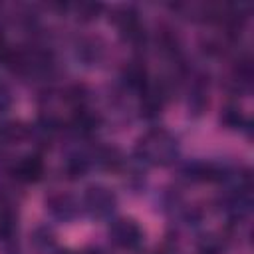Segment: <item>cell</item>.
Returning a JSON list of instances; mask_svg holds the SVG:
<instances>
[{
    "label": "cell",
    "mask_w": 254,
    "mask_h": 254,
    "mask_svg": "<svg viewBox=\"0 0 254 254\" xmlns=\"http://www.w3.org/2000/svg\"><path fill=\"white\" fill-rule=\"evenodd\" d=\"M135 155L153 167H169L179 159V141L167 129L155 127L145 131L135 143Z\"/></svg>",
    "instance_id": "6da1fadb"
},
{
    "label": "cell",
    "mask_w": 254,
    "mask_h": 254,
    "mask_svg": "<svg viewBox=\"0 0 254 254\" xmlns=\"http://www.w3.org/2000/svg\"><path fill=\"white\" fill-rule=\"evenodd\" d=\"M81 206L91 218L101 220V218H107L113 214V210L117 206V194L105 185H91L83 192Z\"/></svg>",
    "instance_id": "7a4b0ae2"
},
{
    "label": "cell",
    "mask_w": 254,
    "mask_h": 254,
    "mask_svg": "<svg viewBox=\"0 0 254 254\" xmlns=\"http://www.w3.org/2000/svg\"><path fill=\"white\" fill-rule=\"evenodd\" d=\"M111 22L119 30L121 38L129 44H141L145 42V26L141 22L139 12L133 6H117L111 12Z\"/></svg>",
    "instance_id": "3957f363"
},
{
    "label": "cell",
    "mask_w": 254,
    "mask_h": 254,
    "mask_svg": "<svg viewBox=\"0 0 254 254\" xmlns=\"http://www.w3.org/2000/svg\"><path fill=\"white\" fill-rule=\"evenodd\" d=\"M145 232L133 218H117L109 226V240L121 250H135L143 244Z\"/></svg>",
    "instance_id": "277c9868"
},
{
    "label": "cell",
    "mask_w": 254,
    "mask_h": 254,
    "mask_svg": "<svg viewBox=\"0 0 254 254\" xmlns=\"http://www.w3.org/2000/svg\"><path fill=\"white\" fill-rule=\"evenodd\" d=\"M46 210L60 222H71L79 214V202L67 192H54L46 198Z\"/></svg>",
    "instance_id": "5b68a950"
},
{
    "label": "cell",
    "mask_w": 254,
    "mask_h": 254,
    "mask_svg": "<svg viewBox=\"0 0 254 254\" xmlns=\"http://www.w3.org/2000/svg\"><path fill=\"white\" fill-rule=\"evenodd\" d=\"M44 171L46 165L38 153H28L18 161H14L12 165V175L22 183H38L44 177Z\"/></svg>",
    "instance_id": "8992f818"
},
{
    "label": "cell",
    "mask_w": 254,
    "mask_h": 254,
    "mask_svg": "<svg viewBox=\"0 0 254 254\" xmlns=\"http://www.w3.org/2000/svg\"><path fill=\"white\" fill-rule=\"evenodd\" d=\"M105 46L99 38H81L75 44V56L85 65H97L103 60Z\"/></svg>",
    "instance_id": "52a82bcc"
},
{
    "label": "cell",
    "mask_w": 254,
    "mask_h": 254,
    "mask_svg": "<svg viewBox=\"0 0 254 254\" xmlns=\"http://www.w3.org/2000/svg\"><path fill=\"white\" fill-rule=\"evenodd\" d=\"M121 81L131 91H143L147 87V69L139 60H131L121 69Z\"/></svg>",
    "instance_id": "ba28073f"
},
{
    "label": "cell",
    "mask_w": 254,
    "mask_h": 254,
    "mask_svg": "<svg viewBox=\"0 0 254 254\" xmlns=\"http://www.w3.org/2000/svg\"><path fill=\"white\" fill-rule=\"evenodd\" d=\"M187 105H189V113H192V115H200L208 105V89L200 75H194L189 83Z\"/></svg>",
    "instance_id": "9c48e42d"
},
{
    "label": "cell",
    "mask_w": 254,
    "mask_h": 254,
    "mask_svg": "<svg viewBox=\"0 0 254 254\" xmlns=\"http://www.w3.org/2000/svg\"><path fill=\"white\" fill-rule=\"evenodd\" d=\"M30 137V127L20 121H2L0 123V145H16Z\"/></svg>",
    "instance_id": "30bf717a"
},
{
    "label": "cell",
    "mask_w": 254,
    "mask_h": 254,
    "mask_svg": "<svg viewBox=\"0 0 254 254\" xmlns=\"http://www.w3.org/2000/svg\"><path fill=\"white\" fill-rule=\"evenodd\" d=\"M16 212L10 204H6L2 198H0V238L2 240H10L16 232Z\"/></svg>",
    "instance_id": "8fae6325"
},
{
    "label": "cell",
    "mask_w": 254,
    "mask_h": 254,
    "mask_svg": "<svg viewBox=\"0 0 254 254\" xmlns=\"http://www.w3.org/2000/svg\"><path fill=\"white\" fill-rule=\"evenodd\" d=\"M220 121L228 127V129H242L246 125V117L244 113L238 109V105H226L220 113Z\"/></svg>",
    "instance_id": "7c38bea8"
},
{
    "label": "cell",
    "mask_w": 254,
    "mask_h": 254,
    "mask_svg": "<svg viewBox=\"0 0 254 254\" xmlns=\"http://www.w3.org/2000/svg\"><path fill=\"white\" fill-rule=\"evenodd\" d=\"M32 242L34 246L40 250V252H50L54 246H56V240H54V232L48 230V228H38L32 236Z\"/></svg>",
    "instance_id": "4fadbf2b"
},
{
    "label": "cell",
    "mask_w": 254,
    "mask_h": 254,
    "mask_svg": "<svg viewBox=\"0 0 254 254\" xmlns=\"http://www.w3.org/2000/svg\"><path fill=\"white\" fill-rule=\"evenodd\" d=\"M69 10H73L75 12V16L79 18V20H93V18H97V14L103 10V6L101 4H91V2H81V4H71V6H67Z\"/></svg>",
    "instance_id": "5bb4252c"
},
{
    "label": "cell",
    "mask_w": 254,
    "mask_h": 254,
    "mask_svg": "<svg viewBox=\"0 0 254 254\" xmlns=\"http://www.w3.org/2000/svg\"><path fill=\"white\" fill-rule=\"evenodd\" d=\"M12 101H14V97H12L10 87L4 85V83H0V113L8 111L12 107Z\"/></svg>",
    "instance_id": "9a60e30c"
},
{
    "label": "cell",
    "mask_w": 254,
    "mask_h": 254,
    "mask_svg": "<svg viewBox=\"0 0 254 254\" xmlns=\"http://www.w3.org/2000/svg\"><path fill=\"white\" fill-rule=\"evenodd\" d=\"M2 24L4 22H2V14H0V40H2Z\"/></svg>",
    "instance_id": "2e32d148"
}]
</instances>
